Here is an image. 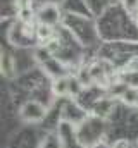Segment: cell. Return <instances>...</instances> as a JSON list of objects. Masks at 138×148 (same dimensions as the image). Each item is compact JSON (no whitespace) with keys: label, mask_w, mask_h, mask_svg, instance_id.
I'll use <instances>...</instances> for the list:
<instances>
[{"label":"cell","mask_w":138,"mask_h":148,"mask_svg":"<svg viewBox=\"0 0 138 148\" xmlns=\"http://www.w3.org/2000/svg\"><path fill=\"white\" fill-rule=\"evenodd\" d=\"M45 107L34 100L26 102L23 107H21V117L28 122H40L43 117H45Z\"/></svg>","instance_id":"6da1fadb"},{"label":"cell","mask_w":138,"mask_h":148,"mask_svg":"<svg viewBox=\"0 0 138 148\" xmlns=\"http://www.w3.org/2000/svg\"><path fill=\"white\" fill-rule=\"evenodd\" d=\"M38 19H40V24H55L59 23V9L55 5H43L38 12Z\"/></svg>","instance_id":"7a4b0ae2"},{"label":"cell","mask_w":138,"mask_h":148,"mask_svg":"<svg viewBox=\"0 0 138 148\" xmlns=\"http://www.w3.org/2000/svg\"><path fill=\"white\" fill-rule=\"evenodd\" d=\"M52 90L59 97H68L69 95V77H57L52 84Z\"/></svg>","instance_id":"3957f363"},{"label":"cell","mask_w":138,"mask_h":148,"mask_svg":"<svg viewBox=\"0 0 138 148\" xmlns=\"http://www.w3.org/2000/svg\"><path fill=\"white\" fill-rule=\"evenodd\" d=\"M54 35V29H52V26H48V24H40L38 28H36V36L40 41H48L50 38Z\"/></svg>","instance_id":"277c9868"},{"label":"cell","mask_w":138,"mask_h":148,"mask_svg":"<svg viewBox=\"0 0 138 148\" xmlns=\"http://www.w3.org/2000/svg\"><path fill=\"white\" fill-rule=\"evenodd\" d=\"M88 74H90V77H92L93 81H97V83H104V79H105V73H104V69L100 66H93Z\"/></svg>","instance_id":"5b68a950"},{"label":"cell","mask_w":138,"mask_h":148,"mask_svg":"<svg viewBox=\"0 0 138 148\" xmlns=\"http://www.w3.org/2000/svg\"><path fill=\"white\" fill-rule=\"evenodd\" d=\"M81 91V83L76 77H69V95H78Z\"/></svg>","instance_id":"8992f818"},{"label":"cell","mask_w":138,"mask_h":148,"mask_svg":"<svg viewBox=\"0 0 138 148\" xmlns=\"http://www.w3.org/2000/svg\"><path fill=\"white\" fill-rule=\"evenodd\" d=\"M17 9H19V12L31 10V0H17Z\"/></svg>","instance_id":"52a82bcc"},{"label":"cell","mask_w":138,"mask_h":148,"mask_svg":"<svg viewBox=\"0 0 138 148\" xmlns=\"http://www.w3.org/2000/svg\"><path fill=\"white\" fill-rule=\"evenodd\" d=\"M135 5H137V0H126V9H130V10H131Z\"/></svg>","instance_id":"ba28073f"}]
</instances>
